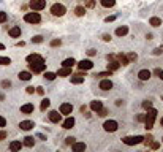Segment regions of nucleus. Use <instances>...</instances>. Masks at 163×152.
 Wrapping results in <instances>:
<instances>
[{"instance_id": "obj_1", "label": "nucleus", "mask_w": 163, "mask_h": 152, "mask_svg": "<svg viewBox=\"0 0 163 152\" xmlns=\"http://www.w3.org/2000/svg\"><path fill=\"white\" fill-rule=\"evenodd\" d=\"M155 117H157V109H154V108H149V109H147V114H146V119H144L146 130H151V128L154 127Z\"/></svg>"}, {"instance_id": "obj_2", "label": "nucleus", "mask_w": 163, "mask_h": 152, "mask_svg": "<svg viewBox=\"0 0 163 152\" xmlns=\"http://www.w3.org/2000/svg\"><path fill=\"white\" fill-rule=\"evenodd\" d=\"M24 21L29 22V24H38V22L41 21V16H40L38 13H27V14L24 16Z\"/></svg>"}, {"instance_id": "obj_3", "label": "nucleus", "mask_w": 163, "mask_h": 152, "mask_svg": "<svg viewBox=\"0 0 163 152\" xmlns=\"http://www.w3.org/2000/svg\"><path fill=\"white\" fill-rule=\"evenodd\" d=\"M124 141L127 146H135V144H140L144 141V136H127V138H124Z\"/></svg>"}, {"instance_id": "obj_4", "label": "nucleus", "mask_w": 163, "mask_h": 152, "mask_svg": "<svg viewBox=\"0 0 163 152\" xmlns=\"http://www.w3.org/2000/svg\"><path fill=\"white\" fill-rule=\"evenodd\" d=\"M51 13H52L54 16H63L67 13V8L63 5H60V3H56V5L51 6Z\"/></svg>"}, {"instance_id": "obj_5", "label": "nucleus", "mask_w": 163, "mask_h": 152, "mask_svg": "<svg viewBox=\"0 0 163 152\" xmlns=\"http://www.w3.org/2000/svg\"><path fill=\"white\" fill-rule=\"evenodd\" d=\"M45 68H46L45 62H41V63H29L30 73H41V72H45Z\"/></svg>"}, {"instance_id": "obj_6", "label": "nucleus", "mask_w": 163, "mask_h": 152, "mask_svg": "<svg viewBox=\"0 0 163 152\" xmlns=\"http://www.w3.org/2000/svg\"><path fill=\"white\" fill-rule=\"evenodd\" d=\"M46 6V0H30V8L33 11H40Z\"/></svg>"}, {"instance_id": "obj_7", "label": "nucleus", "mask_w": 163, "mask_h": 152, "mask_svg": "<svg viewBox=\"0 0 163 152\" xmlns=\"http://www.w3.org/2000/svg\"><path fill=\"white\" fill-rule=\"evenodd\" d=\"M103 128H105V131H109V133H113V131H116L119 125H117V122L116 120H106V122L103 124Z\"/></svg>"}, {"instance_id": "obj_8", "label": "nucleus", "mask_w": 163, "mask_h": 152, "mask_svg": "<svg viewBox=\"0 0 163 152\" xmlns=\"http://www.w3.org/2000/svg\"><path fill=\"white\" fill-rule=\"evenodd\" d=\"M25 60L29 63H41V62H45V59H43L40 54H29Z\"/></svg>"}, {"instance_id": "obj_9", "label": "nucleus", "mask_w": 163, "mask_h": 152, "mask_svg": "<svg viewBox=\"0 0 163 152\" xmlns=\"http://www.w3.org/2000/svg\"><path fill=\"white\" fill-rule=\"evenodd\" d=\"M94 67L92 60H81L79 63H78V68L81 70V72H86V70H90Z\"/></svg>"}, {"instance_id": "obj_10", "label": "nucleus", "mask_w": 163, "mask_h": 152, "mask_svg": "<svg viewBox=\"0 0 163 152\" xmlns=\"http://www.w3.org/2000/svg\"><path fill=\"white\" fill-rule=\"evenodd\" d=\"M47 117H49V120H51L52 124H59L60 119H62V116H60L57 111H51V113L47 114Z\"/></svg>"}, {"instance_id": "obj_11", "label": "nucleus", "mask_w": 163, "mask_h": 152, "mask_svg": "<svg viewBox=\"0 0 163 152\" xmlns=\"http://www.w3.org/2000/svg\"><path fill=\"white\" fill-rule=\"evenodd\" d=\"M73 113V106H71L70 103H62L60 105V114H67V116H68V114H71Z\"/></svg>"}, {"instance_id": "obj_12", "label": "nucleus", "mask_w": 163, "mask_h": 152, "mask_svg": "<svg viewBox=\"0 0 163 152\" xmlns=\"http://www.w3.org/2000/svg\"><path fill=\"white\" fill-rule=\"evenodd\" d=\"M100 89H103V90L113 89V81L111 79H101L100 81Z\"/></svg>"}, {"instance_id": "obj_13", "label": "nucleus", "mask_w": 163, "mask_h": 152, "mask_svg": "<svg viewBox=\"0 0 163 152\" xmlns=\"http://www.w3.org/2000/svg\"><path fill=\"white\" fill-rule=\"evenodd\" d=\"M8 35L13 36V38H18V36H21V27H18V25L11 27V29L8 30Z\"/></svg>"}, {"instance_id": "obj_14", "label": "nucleus", "mask_w": 163, "mask_h": 152, "mask_svg": "<svg viewBox=\"0 0 163 152\" xmlns=\"http://www.w3.org/2000/svg\"><path fill=\"white\" fill-rule=\"evenodd\" d=\"M33 109H35V106H33L32 103H25L21 106V113H24V114H32Z\"/></svg>"}, {"instance_id": "obj_15", "label": "nucleus", "mask_w": 163, "mask_h": 152, "mask_svg": "<svg viewBox=\"0 0 163 152\" xmlns=\"http://www.w3.org/2000/svg\"><path fill=\"white\" fill-rule=\"evenodd\" d=\"M84 76H86V75H83V73L71 75V83H73V84H81V83H84Z\"/></svg>"}, {"instance_id": "obj_16", "label": "nucleus", "mask_w": 163, "mask_h": 152, "mask_svg": "<svg viewBox=\"0 0 163 152\" xmlns=\"http://www.w3.org/2000/svg\"><path fill=\"white\" fill-rule=\"evenodd\" d=\"M19 127H21V130H25L27 131V130H32L35 125H33L32 120H22V122L19 124Z\"/></svg>"}, {"instance_id": "obj_17", "label": "nucleus", "mask_w": 163, "mask_h": 152, "mask_svg": "<svg viewBox=\"0 0 163 152\" xmlns=\"http://www.w3.org/2000/svg\"><path fill=\"white\" fill-rule=\"evenodd\" d=\"M103 108V103H101L100 100H94L92 103H90V109L92 111H95V113H98V111Z\"/></svg>"}, {"instance_id": "obj_18", "label": "nucleus", "mask_w": 163, "mask_h": 152, "mask_svg": "<svg viewBox=\"0 0 163 152\" xmlns=\"http://www.w3.org/2000/svg\"><path fill=\"white\" fill-rule=\"evenodd\" d=\"M119 67H120V63L114 59H111L109 63H108V70H109V72H116V70H119Z\"/></svg>"}, {"instance_id": "obj_19", "label": "nucleus", "mask_w": 163, "mask_h": 152, "mask_svg": "<svg viewBox=\"0 0 163 152\" xmlns=\"http://www.w3.org/2000/svg\"><path fill=\"white\" fill-rule=\"evenodd\" d=\"M71 75V67H62L57 72V76H70Z\"/></svg>"}, {"instance_id": "obj_20", "label": "nucleus", "mask_w": 163, "mask_h": 152, "mask_svg": "<svg viewBox=\"0 0 163 152\" xmlns=\"http://www.w3.org/2000/svg\"><path fill=\"white\" fill-rule=\"evenodd\" d=\"M117 62L120 63V65H128L130 60H128V57L125 56V54H117Z\"/></svg>"}, {"instance_id": "obj_21", "label": "nucleus", "mask_w": 163, "mask_h": 152, "mask_svg": "<svg viewBox=\"0 0 163 152\" xmlns=\"http://www.w3.org/2000/svg\"><path fill=\"white\" fill-rule=\"evenodd\" d=\"M128 33V27L127 25H122V27H117L116 29V35L117 36H125Z\"/></svg>"}, {"instance_id": "obj_22", "label": "nucleus", "mask_w": 163, "mask_h": 152, "mask_svg": "<svg viewBox=\"0 0 163 152\" xmlns=\"http://www.w3.org/2000/svg\"><path fill=\"white\" fill-rule=\"evenodd\" d=\"M63 128H67V130H70V128H73V125H74V119L73 117H67L65 120H63Z\"/></svg>"}, {"instance_id": "obj_23", "label": "nucleus", "mask_w": 163, "mask_h": 152, "mask_svg": "<svg viewBox=\"0 0 163 152\" xmlns=\"http://www.w3.org/2000/svg\"><path fill=\"white\" fill-rule=\"evenodd\" d=\"M138 78H140L141 81H147L149 78H151V72H149V70H141V72L138 73Z\"/></svg>"}, {"instance_id": "obj_24", "label": "nucleus", "mask_w": 163, "mask_h": 152, "mask_svg": "<svg viewBox=\"0 0 163 152\" xmlns=\"http://www.w3.org/2000/svg\"><path fill=\"white\" fill-rule=\"evenodd\" d=\"M149 24L152 27H158V25H162V19L157 18V16H152V18L149 19Z\"/></svg>"}, {"instance_id": "obj_25", "label": "nucleus", "mask_w": 163, "mask_h": 152, "mask_svg": "<svg viewBox=\"0 0 163 152\" xmlns=\"http://www.w3.org/2000/svg\"><path fill=\"white\" fill-rule=\"evenodd\" d=\"M71 149H73L74 152L84 151V149H86V144H84V143H73V144H71Z\"/></svg>"}, {"instance_id": "obj_26", "label": "nucleus", "mask_w": 163, "mask_h": 152, "mask_svg": "<svg viewBox=\"0 0 163 152\" xmlns=\"http://www.w3.org/2000/svg\"><path fill=\"white\" fill-rule=\"evenodd\" d=\"M100 3L105 8H113V6L116 5V0H100Z\"/></svg>"}, {"instance_id": "obj_27", "label": "nucleus", "mask_w": 163, "mask_h": 152, "mask_svg": "<svg viewBox=\"0 0 163 152\" xmlns=\"http://www.w3.org/2000/svg\"><path fill=\"white\" fill-rule=\"evenodd\" d=\"M21 147H22L21 141H13V143L10 144V149H11L13 152H16V151H21Z\"/></svg>"}, {"instance_id": "obj_28", "label": "nucleus", "mask_w": 163, "mask_h": 152, "mask_svg": "<svg viewBox=\"0 0 163 152\" xmlns=\"http://www.w3.org/2000/svg\"><path fill=\"white\" fill-rule=\"evenodd\" d=\"M33 144H35V140H33V136H25V138H24V146L32 147Z\"/></svg>"}, {"instance_id": "obj_29", "label": "nucleus", "mask_w": 163, "mask_h": 152, "mask_svg": "<svg viewBox=\"0 0 163 152\" xmlns=\"http://www.w3.org/2000/svg\"><path fill=\"white\" fill-rule=\"evenodd\" d=\"M30 78H32L30 72H21V73H19V79H21V81H29Z\"/></svg>"}, {"instance_id": "obj_30", "label": "nucleus", "mask_w": 163, "mask_h": 152, "mask_svg": "<svg viewBox=\"0 0 163 152\" xmlns=\"http://www.w3.org/2000/svg\"><path fill=\"white\" fill-rule=\"evenodd\" d=\"M74 63H76V60H74L73 57H70V59H65L62 62V67H73Z\"/></svg>"}, {"instance_id": "obj_31", "label": "nucleus", "mask_w": 163, "mask_h": 152, "mask_svg": "<svg viewBox=\"0 0 163 152\" xmlns=\"http://www.w3.org/2000/svg\"><path fill=\"white\" fill-rule=\"evenodd\" d=\"M74 13H76V16H84L86 8H84V6H76V8H74Z\"/></svg>"}, {"instance_id": "obj_32", "label": "nucleus", "mask_w": 163, "mask_h": 152, "mask_svg": "<svg viewBox=\"0 0 163 152\" xmlns=\"http://www.w3.org/2000/svg\"><path fill=\"white\" fill-rule=\"evenodd\" d=\"M56 76L57 75H56V73H52V72H46L45 73V78H46L47 81H54V79H56Z\"/></svg>"}, {"instance_id": "obj_33", "label": "nucleus", "mask_w": 163, "mask_h": 152, "mask_svg": "<svg viewBox=\"0 0 163 152\" xmlns=\"http://www.w3.org/2000/svg\"><path fill=\"white\" fill-rule=\"evenodd\" d=\"M49 105H51V101L47 100V98H45V100L41 101V106H40V109H41V111H46V108H49Z\"/></svg>"}, {"instance_id": "obj_34", "label": "nucleus", "mask_w": 163, "mask_h": 152, "mask_svg": "<svg viewBox=\"0 0 163 152\" xmlns=\"http://www.w3.org/2000/svg\"><path fill=\"white\" fill-rule=\"evenodd\" d=\"M10 63H11L10 57H0V65H10Z\"/></svg>"}, {"instance_id": "obj_35", "label": "nucleus", "mask_w": 163, "mask_h": 152, "mask_svg": "<svg viewBox=\"0 0 163 152\" xmlns=\"http://www.w3.org/2000/svg\"><path fill=\"white\" fill-rule=\"evenodd\" d=\"M111 73L113 72H109V70H108V72H103V73H97V78H105V76H111Z\"/></svg>"}, {"instance_id": "obj_36", "label": "nucleus", "mask_w": 163, "mask_h": 152, "mask_svg": "<svg viewBox=\"0 0 163 152\" xmlns=\"http://www.w3.org/2000/svg\"><path fill=\"white\" fill-rule=\"evenodd\" d=\"M8 19V16H6V13H3V11H0V24H3V22Z\"/></svg>"}, {"instance_id": "obj_37", "label": "nucleus", "mask_w": 163, "mask_h": 152, "mask_svg": "<svg viewBox=\"0 0 163 152\" xmlns=\"http://www.w3.org/2000/svg\"><path fill=\"white\" fill-rule=\"evenodd\" d=\"M62 45V41H60V40H52V41H51V46H52V48H57V46H60Z\"/></svg>"}, {"instance_id": "obj_38", "label": "nucleus", "mask_w": 163, "mask_h": 152, "mask_svg": "<svg viewBox=\"0 0 163 152\" xmlns=\"http://www.w3.org/2000/svg\"><path fill=\"white\" fill-rule=\"evenodd\" d=\"M142 108H144V109H149V108H152V101H142Z\"/></svg>"}, {"instance_id": "obj_39", "label": "nucleus", "mask_w": 163, "mask_h": 152, "mask_svg": "<svg viewBox=\"0 0 163 152\" xmlns=\"http://www.w3.org/2000/svg\"><path fill=\"white\" fill-rule=\"evenodd\" d=\"M32 41H33V43H41V41H43V36L36 35V36H33V38H32Z\"/></svg>"}, {"instance_id": "obj_40", "label": "nucleus", "mask_w": 163, "mask_h": 152, "mask_svg": "<svg viewBox=\"0 0 163 152\" xmlns=\"http://www.w3.org/2000/svg\"><path fill=\"white\" fill-rule=\"evenodd\" d=\"M2 87H5V89H6V87H11V81H2Z\"/></svg>"}, {"instance_id": "obj_41", "label": "nucleus", "mask_w": 163, "mask_h": 152, "mask_svg": "<svg viewBox=\"0 0 163 152\" xmlns=\"http://www.w3.org/2000/svg\"><path fill=\"white\" fill-rule=\"evenodd\" d=\"M152 140H154V138H152L151 135H149L147 138H144V141H142V143H144V144H151V143H152Z\"/></svg>"}, {"instance_id": "obj_42", "label": "nucleus", "mask_w": 163, "mask_h": 152, "mask_svg": "<svg viewBox=\"0 0 163 152\" xmlns=\"http://www.w3.org/2000/svg\"><path fill=\"white\" fill-rule=\"evenodd\" d=\"M144 119H146V114H140V116L136 117L138 122H144Z\"/></svg>"}, {"instance_id": "obj_43", "label": "nucleus", "mask_w": 163, "mask_h": 152, "mask_svg": "<svg viewBox=\"0 0 163 152\" xmlns=\"http://www.w3.org/2000/svg\"><path fill=\"white\" fill-rule=\"evenodd\" d=\"M5 125H6V119L0 116V127H5Z\"/></svg>"}, {"instance_id": "obj_44", "label": "nucleus", "mask_w": 163, "mask_h": 152, "mask_svg": "<svg viewBox=\"0 0 163 152\" xmlns=\"http://www.w3.org/2000/svg\"><path fill=\"white\" fill-rule=\"evenodd\" d=\"M128 60H136L138 59V56H136V54H128Z\"/></svg>"}, {"instance_id": "obj_45", "label": "nucleus", "mask_w": 163, "mask_h": 152, "mask_svg": "<svg viewBox=\"0 0 163 152\" xmlns=\"http://www.w3.org/2000/svg\"><path fill=\"white\" fill-rule=\"evenodd\" d=\"M5 138H6V131H5V130H2V131H0V141H3Z\"/></svg>"}, {"instance_id": "obj_46", "label": "nucleus", "mask_w": 163, "mask_h": 152, "mask_svg": "<svg viewBox=\"0 0 163 152\" xmlns=\"http://www.w3.org/2000/svg\"><path fill=\"white\" fill-rule=\"evenodd\" d=\"M87 6H89V8H94L95 6V0H87Z\"/></svg>"}, {"instance_id": "obj_47", "label": "nucleus", "mask_w": 163, "mask_h": 152, "mask_svg": "<svg viewBox=\"0 0 163 152\" xmlns=\"http://www.w3.org/2000/svg\"><path fill=\"white\" fill-rule=\"evenodd\" d=\"M65 143H67V144H73V143H74V138H73V136H68Z\"/></svg>"}, {"instance_id": "obj_48", "label": "nucleus", "mask_w": 163, "mask_h": 152, "mask_svg": "<svg viewBox=\"0 0 163 152\" xmlns=\"http://www.w3.org/2000/svg\"><path fill=\"white\" fill-rule=\"evenodd\" d=\"M103 40H105V41H111V35H108V33H105V35H103Z\"/></svg>"}, {"instance_id": "obj_49", "label": "nucleus", "mask_w": 163, "mask_h": 152, "mask_svg": "<svg viewBox=\"0 0 163 152\" xmlns=\"http://www.w3.org/2000/svg\"><path fill=\"white\" fill-rule=\"evenodd\" d=\"M114 19H116V16H109V18H106L105 21H106V22H113Z\"/></svg>"}, {"instance_id": "obj_50", "label": "nucleus", "mask_w": 163, "mask_h": 152, "mask_svg": "<svg viewBox=\"0 0 163 152\" xmlns=\"http://www.w3.org/2000/svg\"><path fill=\"white\" fill-rule=\"evenodd\" d=\"M33 92H35V89H33L32 86H29V87H27V94H33Z\"/></svg>"}, {"instance_id": "obj_51", "label": "nucleus", "mask_w": 163, "mask_h": 152, "mask_svg": "<svg viewBox=\"0 0 163 152\" xmlns=\"http://www.w3.org/2000/svg\"><path fill=\"white\" fill-rule=\"evenodd\" d=\"M151 146H152V149H158L160 144H158V143H151Z\"/></svg>"}, {"instance_id": "obj_52", "label": "nucleus", "mask_w": 163, "mask_h": 152, "mask_svg": "<svg viewBox=\"0 0 163 152\" xmlns=\"http://www.w3.org/2000/svg\"><path fill=\"white\" fill-rule=\"evenodd\" d=\"M87 54H89V56H95L97 51H95V49H89V51H87Z\"/></svg>"}, {"instance_id": "obj_53", "label": "nucleus", "mask_w": 163, "mask_h": 152, "mask_svg": "<svg viewBox=\"0 0 163 152\" xmlns=\"http://www.w3.org/2000/svg\"><path fill=\"white\" fill-rule=\"evenodd\" d=\"M36 92H38L40 95H43V94H45V90H43V87H36Z\"/></svg>"}, {"instance_id": "obj_54", "label": "nucleus", "mask_w": 163, "mask_h": 152, "mask_svg": "<svg viewBox=\"0 0 163 152\" xmlns=\"http://www.w3.org/2000/svg\"><path fill=\"white\" fill-rule=\"evenodd\" d=\"M160 72H162V70H160V68H157V70H154V73H155V75H157V76H158V75H160Z\"/></svg>"}, {"instance_id": "obj_55", "label": "nucleus", "mask_w": 163, "mask_h": 152, "mask_svg": "<svg viewBox=\"0 0 163 152\" xmlns=\"http://www.w3.org/2000/svg\"><path fill=\"white\" fill-rule=\"evenodd\" d=\"M158 78H160V79L163 81V70H162V72H160V75H158Z\"/></svg>"}, {"instance_id": "obj_56", "label": "nucleus", "mask_w": 163, "mask_h": 152, "mask_svg": "<svg viewBox=\"0 0 163 152\" xmlns=\"http://www.w3.org/2000/svg\"><path fill=\"white\" fill-rule=\"evenodd\" d=\"M3 49H5V46H3L2 43H0V51H3Z\"/></svg>"}, {"instance_id": "obj_57", "label": "nucleus", "mask_w": 163, "mask_h": 152, "mask_svg": "<svg viewBox=\"0 0 163 152\" xmlns=\"http://www.w3.org/2000/svg\"><path fill=\"white\" fill-rule=\"evenodd\" d=\"M160 124H162V127H163V117H162V120H160Z\"/></svg>"}, {"instance_id": "obj_58", "label": "nucleus", "mask_w": 163, "mask_h": 152, "mask_svg": "<svg viewBox=\"0 0 163 152\" xmlns=\"http://www.w3.org/2000/svg\"><path fill=\"white\" fill-rule=\"evenodd\" d=\"M162 100H163V97H162Z\"/></svg>"}]
</instances>
